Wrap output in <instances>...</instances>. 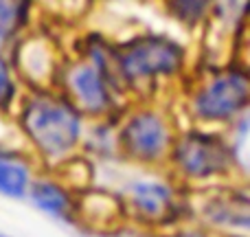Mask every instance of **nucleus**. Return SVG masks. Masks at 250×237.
<instances>
[{
  "label": "nucleus",
  "instance_id": "nucleus-4",
  "mask_svg": "<svg viewBox=\"0 0 250 237\" xmlns=\"http://www.w3.org/2000/svg\"><path fill=\"white\" fill-rule=\"evenodd\" d=\"M248 106L250 77L248 70L237 64L222 66L200 77L187 101V108L200 128L246 119Z\"/></svg>",
  "mask_w": 250,
  "mask_h": 237
},
{
  "label": "nucleus",
  "instance_id": "nucleus-10",
  "mask_svg": "<svg viewBox=\"0 0 250 237\" xmlns=\"http://www.w3.org/2000/svg\"><path fill=\"white\" fill-rule=\"evenodd\" d=\"M33 178V167L22 158V154L0 147V195L9 200H24Z\"/></svg>",
  "mask_w": 250,
  "mask_h": 237
},
{
  "label": "nucleus",
  "instance_id": "nucleus-3",
  "mask_svg": "<svg viewBox=\"0 0 250 237\" xmlns=\"http://www.w3.org/2000/svg\"><path fill=\"white\" fill-rule=\"evenodd\" d=\"M169 172L182 187L189 182H213L233 176L237 167L235 145L224 134L208 128L178 129L169 151Z\"/></svg>",
  "mask_w": 250,
  "mask_h": 237
},
{
  "label": "nucleus",
  "instance_id": "nucleus-2",
  "mask_svg": "<svg viewBox=\"0 0 250 237\" xmlns=\"http://www.w3.org/2000/svg\"><path fill=\"white\" fill-rule=\"evenodd\" d=\"M114 66L125 92H147L185 73L187 51L165 33H143L114 44Z\"/></svg>",
  "mask_w": 250,
  "mask_h": 237
},
{
  "label": "nucleus",
  "instance_id": "nucleus-5",
  "mask_svg": "<svg viewBox=\"0 0 250 237\" xmlns=\"http://www.w3.org/2000/svg\"><path fill=\"white\" fill-rule=\"evenodd\" d=\"M178 129L165 110L141 106L123 114L117 128V154L141 167L167 163Z\"/></svg>",
  "mask_w": 250,
  "mask_h": 237
},
{
  "label": "nucleus",
  "instance_id": "nucleus-9",
  "mask_svg": "<svg viewBox=\"0 0 250 237\" xmlns=\"http://www.w3.org/2000/svg\"><path fill=\"white\" fill-rule=\"evenodd\" d=\"M26 198L38 211L51 215L53 220L75 224L77 217V202L75 194L57 178H33Z\"/></svg>",
  "mask_w": 250,
  "mask_h": 237
},
{
  "label": "nucleus",
  "instance_id": "nucleus-13",
  "mask_svg": "<svg viewBox=\"0 0 250 237\" xmlns=\"http://www.w3.org/2000/svg\"><path fill=\"white\" fill-rule=\"evenodd\" d=\"M169 11L185 26H198L211 13V2H202V0L200 2H171Z\"/></svg>",
  "mask_w": 250,
  "mask_h": 237
},
{
  "label": "nucleus",
  "instance_id": "nucleus-1",
  "mask_svg": "<svg viewBox=\"0 0 250 237\" xmlns=\"http://www.w3.org/2000/svg\"><path fill=\"white\" fill-rule=\"evenodd\" d=\"M18 128L46 165H66L83 141V117L55 88H33L18 99Z\"/></svg>",
  "mask_w": 250,
  "mask_h": 237
},
{
  "label": "nucleus",
  "instance_id": "nucleus-12",
  "mask_svg": "<svg viewBox=\"0 0 250 237\" xmlns=\"http://www.w3.org/2000/svg\"><path fill=\"white\" fill-rule=\"evenodd\" d=\"M18 99L20 95H18L16 75H13L9 60L0 53V112H9Z\"/></svg>",
  "mask_w": 250,
  "mask_h": 237
},
{
  "label": "nucleus",
  "instance_id": "nucleus-6",
  "mask_svg": "<svg viewBox=\"0 0 250 237\" xmlns=\"http://www.w3.org/2000/svg\"><path fill=\"white\" fill-rule=\"evenodd\" d=\"M55 75V90H60L83 119L112 121V114L119 112L121 99L127 97L108 73H104L83 57L60 66Z\"/></svg>",
  "mask_w": 250,
  "mask_h": 237
},
{
  "label": "nucleus",
  "instance_id": "nucleus-8",
  "mask_svg": "<svg viewBox=\"0 0 250 237\" xmlns=\"http://www.w3.org/2000/svg\"><path fill=\"white\" fill-rule=\"evenodd\" d=\"M200 213L204 224L224 231L222 235H246L250 224V200L246 189H213L211 198L204 200Z\"/></svg>",
  "mask_w": 250,
  "mask_h": 237
},
{
  "label": "nucleus",
  "instance_id": "nucleus-7",
  "mask_svg": "<svg viewBox=\"0 0 250 237\" xmlns=\"http://www.w3.org/2000/svg\"><path fill=\"white\" fill-rule=\"evenodd\" d=\"M125 215L141 226L167 233L171 226H182V215L189 213V200L182 195V185L156 176L134 178L125 187Z\"/></svg>",
  "mask_w": 250,
  "mask_h": 237
},
{
  "label": "nucleus",
  "instance_id": "nucleus-15",
  "mask_svg": "<svg viewBox=\"0 0 250 237\" xmlns=\"http://www.w3.org/2000/svg\"><path fill=\"white\" fill-rule=\"evenodd\" d=\"M7 40H9V38L2 33V31H0V53H2V48H4V44H7Z\"/></svg>",
  "mask_w": 250,
  "mask_h": 237
},
{
  "label": "nucleus",
  "instance_id": "nucleus-11",
  "mask_svg": "<svg viewBox=\"0 0 250 237\" xmlns=\"http://www.w3.org/2000/svg\"><path fill=\"white\" fill-rule=\"evenodd\" d=\"M31 16V2H0V31L7 35L9 40L16 33H20L26 24H29Z\"/></svg>",
  "mask_w": 250,
  "mask_h": 237
},
{
  "label": "nucleus",
  "instance_id": "nucleus-16",
  "mask_svg": "<svg viewBox=\"0 0 250 237\" xmlns=\"http://www.w3.org/2000/svg\"><path fill=\"white\" fill-rule=\"evenodd\" d=\"M217 237H246V235H217Z\"/></svg>",
  "mask_w": 250,
  "mask_h": 237
},
{
  "label": "nucleus",
  "instance_id": "nucleus-14",
  "mask_svg": "<svg viewBox=\"0 0 250 237\" xmlns=\"http://www.w3.org/2000/svg\"><path fill=\"white\" fill-rule=\"evenodd\" d=\"M156 237H215V235H211L202 226H180V229L169 231V233H158Z\"/></svg>",
  "mask_w": 250,
  "mask_h": 237
}]
</instances>
